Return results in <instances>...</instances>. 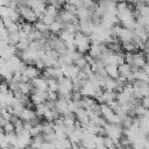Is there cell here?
I'll use <instances>...</instances> for the list:
<instances>
[{
    "mask_svg": "<svg viewBox=\"0 0 149 149\" xmlns=\"http://www.w3.org/2000/svg\"><path fill=\"white\" fill-rule=\"evenodd\" d=\"M17 118L22 121H34L37 119L35 111L33 108H27V107H24V109L17 115Z\"/></svg>",
    "mask_w": 149,
    "mask_h": 149,
    "instance_id": "obj_5",
    "label": "cell"
},
{
    "mask_svg": "<svg viewBox=\"0 0 149 149\" xmlns=\"http://www.w3.org/2000/svg\"><path fill=\"white\" fill-rule=\"evenodd\" d=\"M34 28L37 30V31H40V33H45V31H49V27L47 26V24H44L43 22H41V21H36L34 24Z\"/></svg>",
    "mask_w": 149,
    "mask_h": 149,
    "instance_id": "obj_17",
    "label": "cell"
},
{
    "mask_svg": "<svg viewBox=\"0 0 149 149\" xmlns=\"http://www.w3.org/2000/svg\"><path fill=\"white\" fill-rule=\"evenodd\" d=\"M2 132H3L5 134H7V133H13V132H14V126H13V123H12L10 121H8L5 126H2Z\"/></svg>",
    "mask_w": 149,
    "mask_h": 149,
    "instance_id": "obj_20",
    "label": "cell"
},
{
    "mask_svg": "<svg viewBox=\"0 0 149 149\" xmlns=\"http://www.w3.org/2000/svg\"><path fill=\"white\" fill-rule=\"evenodd\" d=\"M49 108H48V106L43 102V104H40V105H36L35 106V113H36V116L37 118H42L43 116V114L48 111Z\"/></svg>",
    "mask_w": 149,
    "mask_h": 149,
    "instance_id": "obj_16",
    "label": "cell"
},
{
    "mask_svg": "<svg viewBox=\"0 0 149 149\" xmlns=\"http://www.w3.org/2000/svg\"><path fill=\"white\" fill-rule=\"evenodd\" d=\"M88 55L93 58H98L100 55H101V50H100V47L99 44H90V48H88Z\"/></svg>",
    "mask_w": 149,
    "mask_h": 149,
    "instance_id": "obj_13",
    "label": "cell"
},
{
    "mask_svg": "<svg viewBox=\"0 0 149 149\" xmlns=\"http://www.w3.org/2000/svg\"><path fill=\"white\" fill-rule=\"evenodd\" d=\"M34 29V26L31 24V23H28V22H23V23H21V31H23L24 34H27V35H29L30 33H31V30Z\"/></svg>",
    "mask_w": 149,
    "mask_h": 149,
    "instance_id": "obj_19",
    "label": "cell"
},
{
    "mask_svg": "<svg viewBox=\"0 0 149 149\" xmlns=\"http://www.w3.org/2000/svg\"><path fill=\"white\" fill-rule=\"evenodd\" d=\"M58 12L59 10H57L52 5H47L45 6V9H44V13L43 14H45V15H49V16H51V17H54V19H56V16L58 15Z\"/></svg>",
    "mask_w": 149,
    "mask_h": 149,
    "instance_id": "obj_15",
    "label": "cell"
},
{
    "mask_svg": "<svg viewBox=\"0 0 149 149\" xmlns=\"http://www.w3.org/2000/svg\"><path fill=\"white\" fill-rule=\"evenodd\" d=\"M102 128H104V130H105V136L111 137V139L115 142V144L118 146L119 140L122 137L123 128H122L120 125H115V123H106Z\"/></svg>",
    "mask_w": 149,
    "mask_h": 149,
    "instance_id": "obj_1",
    "label": "cell"
},
{
    "mask_svg": "<svg viewBox=\"0 0 149 149\" xmlns=\"http://www.w3.org/2000/svg\"><path fill=\"white\" fill-rule=\"evenodd\" d=\"M21 73H22V74H24L29 80H31V79H34V78L40 77V76H41V71H40V70H37L34 65H26V66H24V69L21 71Z\"/></svg>",
    "mask_w": 149,
    "mask_h": 149,
    "instance_id": "obj_4",
    "label": "cell"
},
{
    "mask_svg": "<svg viewBox=\"0 0 149 149\" xmlns=\"http://www.w3.org/2000/svg\"><path fill=\"white\" fill-rule=\"evenodd\" d=\"M146 63H147V55H144L142 51H140V52H135V54L132 55V62H130V65H134V66L141 69Z\"/></svg>",
    "mask_w": 149,
    "mask_h": 149,
    "instance_id": "obj_3",
    "label": "cell"
},
{
    "mask_svg": "<svg viewBox=\"0 0 149 149\" xmlns=\"http://www.w3.org/2000/svg\"><path fill=\"white\" fill-rule=\"evenodd\" d=\"M105 71L107 73V76L112 79H116L119 77V71H118V65L115 64H107L105 65Z\"/></svg>",
    "mask_w": 149,
    "mask_h": 149,
    "instance_id": "obj_9",
    "label": "cell"
},
{
    "mask_svg": "<svg viewBox=\"0 0 149 149\" xmlns=\"http://www.w3.org/2000/svg\"><path fill=\"white\" fill-rule=\"evenodd\" d=\"M62 29H63V23H62L61 21H57V20H55V21L49 26V31H50L51 34H54V35H58Z\"/></svg>",
    "mask_w": 149,
    "mask_h": 149,
    "instance_id": "obj_12",
    "label": "cell"
},
{
    "mask_svg": "<svg viewBox=\"0 0 149 149\" xmlns=\"http://www.w3.org/2000/svg\"><path fill=\"white\" fill-rule=\"evenodd\" d=\"M47 101H56L57 100V93L56 92H47Z\"/></svg>",
    "mask_w": 149,
    "mask_h": 149,
    "instance_id": "obj_22",
    "label": "cell"
},
{
    "mask_svg": "<svg viewBox=\"0 0 149 149\" xmlns=\"http://www.w3.org/2000/svg\"><path fill=\"white\" fill-rule=\"evenodd\" d=\"M57 83H58V86L59 87L65 88L69 92H72V80H71V78H68V77L62 76V77H59L57 79Z\"/></svg>",
    "mask_w": 149,
    "mask_h": 149,
    "instance_id": "obj_8",
    "label": "cell"
},
{
    "mask_svg": "<svg viewBox=\"0 0 149 149\" xmlns=\"http://www.w3.org/2000/svg\"><path fill=\"white\" fill-rule=\"evenodd\" d=\"M19 91H20L22 94L30 95L31 92L34 91V87H33V85L30 84V81H28V83H22V81H20V83H19Z\"/></svg>",
    "mask_w": 149,
    "mask_h": 149,
    "instance_id": "obj_11",
    "label": "cell"
},
{
    "mask_svg": "<svg viewBox=\"0 0 149 149\" xmlns=\"http://www.w3.org/2000/svg\"><path fill=\"white\" fill-rule=\"evenodd\" d=\"M140 105L144 108H148L149 107V98L148 97H143L140 99Z\"/></svg>",
    "mask_w": 149,
    "mask_h": 149,
    "instance_id": "obj_23",
    "label": "cell"
},
{
    "mask_svg": "<svg viewBox=\"0 0 149 149\" xmlns=\"http://www.w3.org/2000/svg\"><path fill=\"white\" fill-rule=\"evenodd\" d=\"M16 10H17L19 15L24 20V22L34 24L37 21V16L35 15L34 10L30 7H28V6H19L16 8Z\"/></svg>",
    "mask_w": 149,
    "mask_h": 149,
    "instance_id": "obj_2",
    "label": "cell"
},
{
    "mask_svg": "<svg viewBox=\"0 0 149 149\" xmlns=\"http://www.w3.org/2000/svg\"><path fill=\"white\" fill-rule=\"evenodd\" d=\"M54 108L56 109V112L59 115H64V114H66L69 112V109H68V102L65 100H62V99H57L55 101V107Z\"/></svg>",
    "mask_w": 149,
    "mask_h": 149,
    "instance_id": "obj_7",
    "label": "cell"
},
{
    "mask_svg": "<svg viewBox=\"0 0 149 149\" xmlns=\"http://www.w3.org/2000/svg\"><path fill=\"white\" fill-rule=\"evenodd\" d=\"M54 149H56V148H54Z\"/></svg>",
    "mask_w": 149,
    "mask_h": 149,
    "instance_id": "obj_25",
    "label": "cell"
},
{
    "mask_svg": "<svg viewBox=\"0 0 149 149\" xmlns=\"http://www.w3.org/2000/svg\"><path fill=\"white\" fill-rule=\"evenodd\" d=\"M63 9H65V10H68V12L74 14V15H76V13H77V8H76V6L70 5V3H68V2H65V3L63 5Z\"/></svg>",
    "mask_w": 149,
    "mask_h": 149,
    "instance_id": "obj_21",
    "label": "cell"
},
{
    "mask_svg": "<svg viewBox=\"0 0 149 149\" xmlns=\"http://www.w3.org/2000/svg\"><path fill=\"white\" fill-rule=\"evenodd\" d=\"M1 108H2V106H1V105H0V111H1Z\"/></svg>",
    "mask_w": 149,
    "mask_h": 149,
    "instance_id": "obj_24",
    "label": "cell"
},
{
    "mask_svg": "<svg viewBox=\"0 0 149 149\" xmlns=\"http://www.w3.org/2000/svg\"><path fill=\"white\" fill-rule=\"evenodd\" d=\"M73 65H76L79 70H83V69L87 65V62H86V59H85L84 56H80V57H78V58L73 62Z\"/></svg>",
    "mask_w": 149,
    "mask_h": 149,
    "instance_id": "obj_18",
    "label": "cell"
},
{
    "mask_svg": "<svg viewBox=\"0 0 149 149\" xmlns=\"http://www.w3.org/2000/svg\"><path fill=\"white\" fill-rule=\"evenodd\" d=\"M118 71H119V76H120V77H123V78H126V79L132 74L130 65H128L127 63H123V64H121V65H118Z\"/></svg>",
    "mask_w": 149,
    "mask_h": 149,
    "instance_id": "obj_10",
    "label": "cell"
},
{
    "mask_svg": "<svg viewBox=\"0 0 149 149\" xmlns=\"http://www.w3.org/2000/svg\"><path fill=\"white\" fill-rule=\"evenodd\" d=\"M45 80H47V85H48V91L49 92H56L57 93V91H58L57 79H55V78H48Z\"/></svg>",
    "mask_w": 149,
    "mask_h": 149,
    "instance_id": "obj_14",
    "label": "cell"
},
{
    "mask_svg": "<svg viewBox=\"0 0 149 149\" xmlns=\"http://www.w3.org/2000/svg\"><path fill=\"white\" fill-rule=\"evenodd\" d=\"M30 84L33 85V87L35 90H40V91H48V85H47V80L44 78H42L41 76L40 77H36L34 79L30 80Z\"/></svg>",
    "mask_w": 149,
    "mask_h": 149,
    "instance_id": "obj_6",
    "label": "cell"
}]
</instances>
